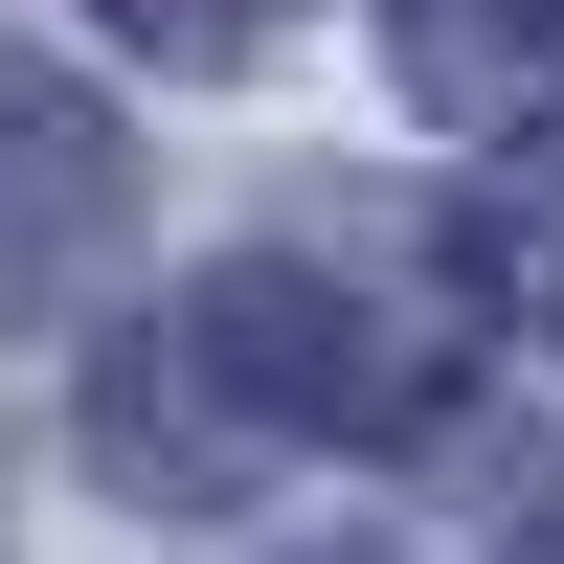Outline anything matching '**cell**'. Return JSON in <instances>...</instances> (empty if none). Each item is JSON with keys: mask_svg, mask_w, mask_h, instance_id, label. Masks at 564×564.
Listing matches in <instances>:
<instances>
[{"mask_svg": "<svg viewBox=\"0 0 564 564\" xmlns=\"http://www.w3.org/2000/svg\"><path fill=\"white\" fill-rule=\"evenodd\" d=\"M497 316H520V339H564V159L497 204Z\"/></svg>", "mask_w": 564, "mask_h": 564, "instance_id": "cell-6", "label": "cell"}, {"mask_svg": "<svg viewBox=\"0 0 564 564\" xmlns=\"http://www.w3.org/2000/svg\"><path fill=\"white\" fill-rule=\"evenodd\" d=\"M159 339L226 406V452H406L475 406V316L406 294V271H339V249H226Z\"/></svg>", "mask_w": 564, "mask_h": 564, "instance_id": "cell-1", "label": "cell"}, {"mask_svg": "<svg viewBox=\"0 0 564 564\" xmlns=\"http://www.w3.org/2000/svg\"><path fill=\"white\" fill-rule=\"evenodd\" d=\"M135 249V135L90 113V68H45V45H0V316H90Z\"/></svg>", "mask_w": 564, "mask_h": 564, "instance_id": "cell-2", "label": "cell"}, {"mask_svg": "<svg viewBox=\"0 0 564 564\" xmlns=\"http://www.w3.org/2000/svg\"><path fill=\"white\" fill-rule=\"evenodd\" d=\"M384 68H406V113L520 135V113H564V0H384Z\"/></svg>", "mask_w": 564, "mask_h": 564, "instance_id": "cell-3", "label": "cell"}, {"mask_svg": "<svg viewBox=\"0 0 564 564\" xmlns=\"http://www.w3.org/2000/svg\"><path fill=\"white\" fill-rule=\"evenodd\" d=\"M90 452H113L135 497H226V475H249V452H226V406L181 384V339H113V361H90Z\"/></svg>", "mask_w": 564, "mask_h": 564, "instance_id": "cell-4", "label": "cell"}, {"mask_svg": "<svg viewBox=\"0 0 564 564\" xmlns=\"http://www.w3.org/2000/svg\"><path fill=\"white\" fill-rule=\"evenodd\" d=\"M520 564H564V497H542V520H520Z\"/></svg>", "mask_w": 564, "mask_h": 564, "instance_id": "cell-7", "label": "cell"}, {"mask_svg": "<svg viewBox=\"0 0 564 564\" xmlns=\"http://www.w3.org/2000/svg\"><path fill=\"white\" fill-rule=\"evenodd\" d=\"M113 45H159V68H271V23L294 0H90Z\"/></svg>", "mask_w": 564, "mask_h": 564, "instance_id": "cell-5", "label": "cell"}]
</instances>
